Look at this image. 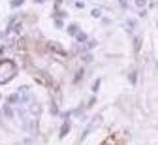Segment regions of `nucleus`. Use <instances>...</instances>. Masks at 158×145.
Segmentation results:
<instances>
[{
    "label": "nucleus",
    "mask_w": 158,
    "mask_h": 145,
    "mask_svg": "<svg viewBox=\"0 0 158 145\" xmlns=\"http://www.w3.org/2000/svg\"><path fill=\"white\" fill-rule=\"evenodd\" d=\"M17 74V64L9 59L0 60V85H4L8 81H11Z\"/></svg>",
    "instance_id": "nucleus-1"
},
{
    "label": "nucleus",
    "mask_w": 158,
    "mask_h": 145,
    "mask_svg": "<svg viewBox=\"0 0 158 145\" xmlns=\"http://www.w3.org/2000/svg\"><path fill=\"white\" fill-rule=\"evenodd\" d=\"M100 121H102L100 117H94L92 121H90V122H88V126H87V130H83V134H81V140H85V138L88 136V134H90V132H92V130H94V128L98 126V122H100Z\"/></svg>",
    "instance_id": "nucleus-2"
},
{
    "label": "nucleus",
    "mask_w": 158,
    "mask_h": 145,
    "mask_svg": "<svg viewBox=\"0 0 158 145\" xmlns=\"http://www.w3.org/2000/svg\"><path fill=\"white\" fill-rule=\"evenodd\" d=\"M49 47H51L53 51H56V53H60V55H66V51L62 49V45H60V43H49Z\"/></svg>",
    "instance_id": "nucleus-3"
},
{
    "label": "nucleus",
    "mask_w": 158,
    "mask_h": 145,
    "mask_svg": "<svg viewBox=\"0 0 158 145\" xmlns=\"http://www.w3.org/2000/svg\"><path fill=\"white\" fill-rule=\"evenodd\" d=\"M68 128H70V121H66V122H64V126H62V130H60V138H64V136H66Z\"/></svg>",
    "instance_id": "nucleus-4"
},
{
    "label": "nucleus",
    "mask_w": 158,
    "mask_h": 145,
    "mask_svg": "<svg viewBox=\"0 0 158 145\" xmlns=\"http://www.w3.org/2000/svg\"><path fill=\"white\" fill-rule=\"evenodd\" d=\"M4 113H6L8 117H13V111H11V107H9V104L6 106V109H4Z\"/></svg>",
    "instance_id": "nucleus-5"
},
{
    "label": "nucleus",
    "mask_w": 158,
    "mask_h": 145,
    "mask_svg": "<svg viewBox=\"0 0 158 145\" xmlns=\"http://www.w3.org/2000/svg\"><path fill=\"white\" fill-rule=\"evenodd\" d=\"M145 4H147V0H135V6L138 8H145Z\"/></svg>",
    "instance_id": "nucleus-6"
},
{
    "label": "nucleus",
    "mask_w": 158,
    "mask_h": 145,
    "mask_svg": "<svg viewBox=\"0 0 158 145\" xmlns=\"http://www.w3.org/2000/svg\"><path fill=\"white\" fill-rule=\"evenodd\" d=\"M77 40H79V42H85V40H87V34H83V32H77Z\"/></svg>",
    "instance_id": "nucleus-7"
},
{
    "label": "nucleus",
    "mask_w": 158,
    "mask_h": 145,
    "mask_svg": "<svg viewBox=\"0 0 158 145\" xmlns=\"http://www.w3.org/2000/svg\"><path fill=\"white\" fill-rule=\"evenodd\" d=\"M139 43H141V40H139V38H135V42H134V47H135V51H139Z\"/></svg>",
    "instance_id": "nucleus-8"
},
{
    "label": "nucleus",
    "mask_w": 158,
    "mask_h": 145,
    "mask_svg": "<svg viewBox=\"0 0 158 145\" xmlns=\"http://www.w3.org/2000/svg\"><path fill=\"white\" fill-rule=\"evenodd\" d=\"M23 4V0H13V2H11V6L13 8H17V6H21Z\"/></svg>",
    "instance_id": "nucleus-9"
},
{
    "label": "nucleus",
    "mask_w": 158,
    "mask_h": 145,
    "mask_svg": "<svg viewBox=\"0 0 158 145\" xmlns=\"http://www.w3.org/2000/svg\"><path fill=\"white\" fill-rule=\"evenodd\" d=\"M128 79H130V81H132V83H135V72H132V74H130V75H128Z\"/></svg>",
    "instance_id": "nucleus-10"
},
{
    "label": "nucleus",
    "mask_w": 158,
    "mask_h": 145,
    "mask_svg": "<svg viewBox=\"0 0 158 145\" xmlns=\"http://www.w3.org/2000/svg\"><path fill=\"white\" fill-rule=\"evenodd\" d=\"M92 15L94 17H100V9H92Z\"/></svg>",
    "instance_id": "nucleus-11"
}]
</instances>
